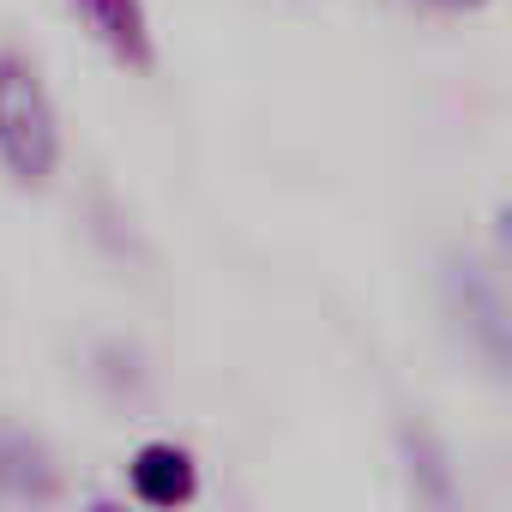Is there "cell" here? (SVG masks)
<instances>
[{
	"mask_svg": "<svg viewBox=\"0 0 512 512\" xmlns=\"http://www.w3.org/2000/svg\"><path fill=\"white\" fill-rule=\"evenodd\" d=\"M67 139L43 67L25 49H0V175L19 193H43L61 175Z\"/></svg>",
	"mask_w": 512,
	"mask_h": 512,
	"instance_id": "1",
	"label": "cell"
},
{
	"mask_svg": "<svg viewBox=\"0 0 512 512\" xmlns=\"http://www.w3.org/2000/svg\"><path fill=\"white\" fill-rule=\"evenodd\" d=\"M440 308H446L458 344L494 380H506V368H512V320H506L500 272L482 266L476 253H446V260H440Z\"/></svg>",
	"mask_w": 512,
	"mask_h": 512,
	"instance_id": "2",
	"label": "cell"
},
{
	"mask_svg": "<svg viewBox=\"0 0 512 512\" xmlns=\"http://www.w3.org/2000/svg\"><path fill=\"white\" fill-rule=\"evenodd\" d=\"M61 494L67 470L55 446L25 422H0V512H49Z\"/></svg>",
	"mask_w": 512,
	"mask_h": 512,
	"instance_id": "3",
	"label": "cell"
},
{
	"mask_svg": "<svg viewBox=\"0 0 512 512\" xmlns=\"http://www.w3.org/2000/svg\"><path fill=\"white\" fill-rule=\"evenodd\" d=\"M61 7L79 19V31L127 73H151L157 67V31L145 0H61Z\"/></svg>",
	"mask_w": 512,
	"mask_h": 512,
	"instance_id": "4",
	"label": "cell"
},
{
	"mask_svg": "<svg viewBox=\"0 0 512 512\" xmlns=\"http://www.w3.org/2000/svg\"><path fill=\"white\" fill-rule=\"evenodd\" d=\"M127 488L139 506L151 512H181L193 494H199V458L181 446V440H145L133 458H127Z\"/></svg>",
	"mask_w": 512,
	"mask_h": 512,
	"instance_id": "5",
	"label": "cell"
},
{
	"mask_svg": "<svg viewBox=\"0 0 512 512\" xmlns=\"http://www.w3.org/2000/svg\"><path fill=\"white\" fill-rule=\"evenodd\" d=\"M404 458H410V494L428 512H458V476L446 464V446L434 428H404Z\"/></svg>",
	"mask_w": 512,
	"mask_h": 512,
	"instance_id": "6",
	"label": "cell"
},
{
	"mask_svg": "<svg viewBox=\"0 0 512 512\" xmlns=\"http://www.w3.org/2000/svg\"><path fill=\"white\" fill-rule=\"evenodd\" d=\"M422 7H434V13H452V19H464V13H482L488 0H422Z\"/></svg>",
	"mask_w": 512,
	"mask_h": 512,
	"instance_id": "7",
	"label": "cell"
},
{
	"mask_svg": "<svg viewBox=\"0 0 512 512\" xmlns=\"http://www.w3.org/2000/svg\"><path fill=\"white\" fill-rule=\"evenodd\" d=\"M85 512H127V506H121V500H91Z\"/></svg>",
	"mask_w": 512,
	"mask_h": 512,
	"instance_id": "8",
	"label": "cell"
}]
</instances>
